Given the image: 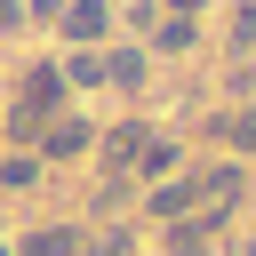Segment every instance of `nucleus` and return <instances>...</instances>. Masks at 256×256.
I'll use <instances>...</instances> for the list:
<instances>
[{
    "instance_id": "nucleus-1",
    "label": "nucleus",
    "mask_w": 256,
    "mask_h": 256,
    "mask_svg": "<svg viewBox=\"0 0 256 256\" xmlns=\"http://www.w3.org/2000/svg\"><path fill=\"white\" fill-rule=\"evenodd\" d=\"M56 104H64V72H56V64H40V72L24 80V96H16V128H24V136H32V128H48V120H56Z\"/></svg>"
},
{
    "instance_id": "nucleus-2",
    "label": "nucleus",
    "mask_w": 256,
    "mask_h": 256,
    "mask_svg": "<svg viewBox=\"0 0 256 256\" xmlns=\"http://www.w3.org/2000/svg\"><path fill=\"white\" fill-rule=\"evenodd\" d=\"M104 24H112L104 0H72V8H64V40H104Z\"/></svg>"
},
{
    "instance_id": "nucleus-3",
    "label": "nucleus",
    "mask_w": 256,
    "mask_h": 256,
    "mask_svg": "<svg viewBox=\"0 0 256 256\" xmlns=\"http://www.w3.org/2000/svg\"><path fill=\"white\" fill-rule=\"evenodd\" d=\"M144 144H152V128H136V120H128V128H112V144H104V168H112V176H120V168H136V152H144Z\"/></svg>"
},
{
    "instance_id": "nucleus-4",
    "label": "nucleus",
    "mask_w": 256,
    "mask_h": 256,
    "mask_svg": "<svg viewBox=\"0 0 256 256\" xmlns=\"http://www.w3.org/2000/svg\"><path fill=\"white\" fill-rule=\"evenodd\" d=\"M136 168H144V176H168V168H176V144H168V136H152V144L136 152Z\"/></svg>"
},
{
    "instance_id": "nucleus-5",
    "label": "nucleus",
    "mask_w": 256,
    "mask_h": 256,
    "mask_svg": "<svg viewBox=\"0 0 256 256\" xmlns=\"http://www.w3.org/2000/svg\"><path fill=\"white\" fill-rule=\"evenodd\" d=\"M72 240H80V232H64V224H48V232H32V240H24V256H64Z\"/></svg>"
},
{
    "instance_id": "nucleus-6",
    "label": "nucleus",
    "mask_w": 256,
    "mask_h": 256,
    "mask_svg": "<svg viewBox=\"0 0 256 256\" xmlns=\"http://www.w3.org/2000/svg\"><path fill=\"white\" fill-rule=\"evenodd\" d=\"M80 144H88L80 120H48V152H80Z\"/></svg>"
},
{
    "instance_id": "nucleus-7",
    "label": "nucleus",
    "mask_w": 256,
    "mask_h": 256,
    "mask_svg": "<svg viewBox=\"0 0 256 256\" xmlns=\"http://www.w3.org/2000/svg\"><path fill=\"white\" fill-rule=\"evenodd\" d=\"M104 72H112V80H120V88H136V80H144V56H136V48H120V56H112V64H104Z\"/></svg>"
},
{
    "instance_id": "nucleus-8",
    "label": "nucleus",
    "mask_w": 256,
    "mask_h": 256,
    "mask_svg": "<svg viewBox=\"0 0 256 256\" xmlns=\"http://www.w3.org/2000/svg\"><path fill=\"white\" fill-rule=\"evenodd\" d=\"M232 48H240V56H256V0L232 16Z\"/></svg>"
},
{
    "instance_id": "nucleus-9",
    "label": "nucleus",
    "mask_w": 256,
    "mask_h": 256,
    "mask_svg": "<svg viewBox=\"0 0 256 256\" xmlns=\"http://www.w3.org/2000/svg\"><path fill=\"white\" fill-rule=\"evenodd\" d=\"M224 136H232L240 152H256V112H232V120H224Z\"/></svg>"
},
{
    "instance_id": "nucleus-10",
    "label": "nucleus",
    "mask_w": 256,
    "mask_h": 256,
    "mask_svg": "<svg viewBox=\"0 0 256 256\" xmlns=\"http://www.w3.org/2000/svg\"><path fill=\"white\" fill-rule=\"evenodd\" d=\"M160 48H192V16H168L160 24Z\"/></svg>"
},
{
    "instance_id": "nucleus-11",
    "label": "nucleus",
    "mask_w": 256,
    "mask_h": 256,
    "mask_svg": "<svg viewBox=\"0 0 256 256\" xmlns=\"http://www.w3.org/2000/svg\"><path fill=\"white\" fill-rule=\"evenodd\" d=\"M88 256H128V240H120V232H104V240H96Z\"/></svg>"
},
{
    "instance_id": "nucleus-12",
    "label": "nucleus",
    "mask_w": 256,
    "mask_h": 256,
    "mask_svg": "<svg viewBox=\"0 0 256 256\" xmlns=\"http://www.w3.org/2000/svg\"><path fill=\"white\" fill-rule=\"evenodd\" d=\"M16 16H24V0H0V24H16Z\"/></svg>"
},
{
    "instance_id": "nucleus-13",
    "label": "nucleus",
    "mask_w": 256,
    "mask_h": 256,
    "mask_svg": "<svg viewBox=\"0 0 256 256\" xmlns=\"http://www.w3.org/2000/svg\"><path fill=\"white\" fill-rule=\"evenodd\" d=\"M56 8H64V0H32V16H56Z\"/></svg>"
},
{
    "instance_id": "nucleus-14",
    "label": "nucleus",
    "mask_w": 256,
    "mask_h": 256,
    "mask_svg": "<svg viewBox=\"0 0 256 256\" xmlns=\"http://www.w3.org/2000/svg\"><path fill=\"white\" fill-rule=\"evenodd\" d=\"M168 8H176V16H192V8H200V0H168Z\"/></svg>"
},
{
    "instance_id": "nucleus-15",
    "label": "nucleus",
    "mask_w": 256,
    "mask_h": 256,
    "mask_svg": "<svg viewBox=\"0 0 256 256\" xmlns=\"http://www.w3.org/2000/svg\"><path fill=\"white\" fill-rule=\"evenodd\" d=\"M248 256H256V240H248Z\"/></svg>"
}]
</instances>
